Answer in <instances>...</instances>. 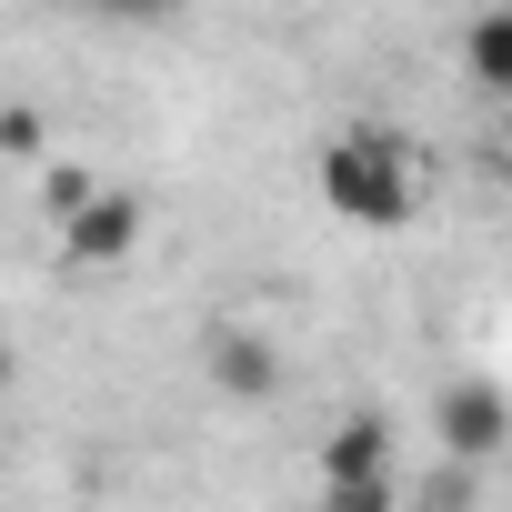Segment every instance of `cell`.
Masks as SVG:
<instances>
[{"mask_svg":"<svg viewBox=\"0 0 512 512\" xmlns=\"http://www.w3.org/2000/svg\"><path fill=\"white\" fill-rule=\"evenodd\" d=\"M312 171H322V211L352 221V231H402L412 201H422V161H412V141H402L392 121H352V131H332Z\"/></svg>","mask_w":512,"mask_h":512,"instance_id":"obj_1","label":"cell"},{"mask_svg":"<svg viewBox=\"0 0 512 512\" xmlns=\"http://www.w3.org/2000/svg\"><path fill=\"white\" fill-rule=\"evenodd\" d=\"M502 442H512V402H502V382L462 372V382H442V392H432V452H442V462L482 472Z\"/></svg>","mask_w":512,"mask_h":512,"instance_id":"obj_2","label":"cell"},{"mask_svg":"<svg viewBox=\"0 0 512 512\" xmlns=\"http://www.w3.org/2000/svg\"><path fill=\"white\" fill-rule=\"evenodd\" d=\"M141 251V191H91L61 221V272H121Z\"/></svg>","mask_w":512,"mask_h":512,"instance_id":"obj_3","label":"cell"},{"mask_svg":"<svg viewBox=\"0 0 512 512\" xmlns=\"http://www.w3.org/2000/svg\"><path fill=\"white\" fill-rule=\"evenodd\" d=\"M201 372H211V392H231V402H272V392H282V342H272L262 322H221V332L201 342Z\"/></svg>","mask_w":512,"mask_h":512,"instance_id":"obj_4","label":"cell"},{"mask_svg":"<svg viewBox=\"0 0 512 512\" xmlns=\"http://www.w3.org/2000/svg\"><path fill=\"white\" fill-rule=\"evenodd\" d=\"M392 472V422L382 412H342L322 432V482H382Z\"/></svg>","mask_w":512,"mask_h":512,"instance_id":"obj_5","label":"cell"},{"mask_svg":"<svg viewBox=\"0 0 512 512\" xmlns=\"http://www.w3.org/2000/svg\"><path fill=\"white\" fill-rule=\"evenodd\" d=\"M462 61H472V81H482V91H502V81H512V11H472Z\"/></svg>","mask_w":512,"mask_h":512,"instance_id":"obj_6","label":"cell"},{"mask_svg":"<svg viewBox=\"0 0 512 512\" xmlns=\"http://www.w3.org/2000/svg\"><path fill=\"white\" fill-rule=\"evenodd\" d=\"M91 191H101V181H91V171H81V161H51V171H41V221H51V231H61V221H71V211H81V201H91Z\"/></svg>","mask_w":512,"mask_h":512,"instance_id":"obj_7","label":"cell"},{"mask_svg":"<svg viewBox=\"0 0 512 512\" xmlns=\"http://www.w3.org/2000/svg\"><path fill=\"white\" fill-rule=\"evenodd\" d=\"M322 512H402V482H322Z\"/></svg>","mask_w":512,"mask_h":512,"instance_id":"obj_8","label":"cell"},{"mask_svg":"<svg viewBox=\"0 0 512 512\" xmlns=\"http://www.w3.org/2000/svg\"><path fill=\"white\" fill-rule=\"evenodd\" d=\"M81 11L111 31H161V21H181V0H81Z\"/></svg>","mask_w":512,"mask_h":512,"instance_id":"obj_9","label":"cell"},{"mask_svg":"<svg viewBox=\"0 0 512 512\" xmlns=\"http://www.w3.org/2000/svg\"><path fill=\"white\" fill-rule=\"evenodd\" d=\"M41 141H51V121H41L31 101H11V111H0V151H11V161H41Z\"/></svg>","mask_w":512,"mask_h":512,"instance_id":"obj_10","label":"cell"},{"mask_svg":"<svg viewBox=\"0 0 512 512\" xmlns=\"http://www.w3.org/2000/svg\"><path fill=\"white\" fill-rule=\"evenodd\" d=\"M11 372H21V362H11V342H0V392H11Z\"/></svg>","mask_w":512,"mask_h":512,"instance_id":"obj_11","label":"cell"}]
</instances>
